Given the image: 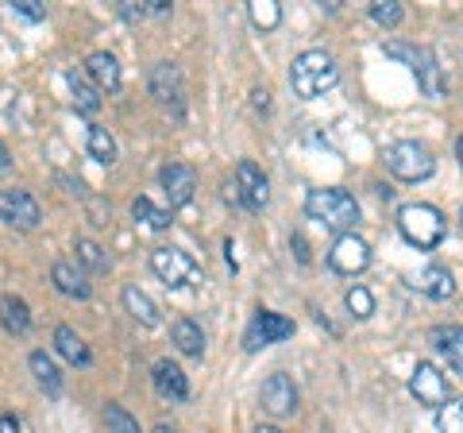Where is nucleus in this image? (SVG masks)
I'll use <instances>...</instances> for the list:
<instances>
[{"label":"nucleus","mask_w":463,"mask_h":433,"mask_svg":"<svg viewBox=\"0 0 463 433\" xmlns=\"http://www.w3.org/2000/svg\"><path fill=\"white\" fill-rule=\"evenodd\" d=\"M170 341L178 344L182 356H194V360L205 356V333H201V325L194 317H178V322L170 325Z\"/></svg>","instance_id":"obj_20"},{"label":"nucleus","mask_w":463,"mask_h":433,"mask_svg":"<svg viewBox=\"0 0 463 433\" xmlns=\"http://www.w3.org/2000/svg\"><path fill=\"white\" fill-rule=\"evenodd\" d=\"M402 16H405V12H402L398 0H374V5H371V20L379 27H398Z\"/></svg>","instance_id":"obj_33"},{"label":"nucleus","mask_w":463,"mask_h":433,"mask_svg":"<svg viewBox=\"0 0 463 433\" xmlns=\"http://www.w3.org/2000/svg\"><path fill=\"white\" fill-rule=\"evenodd\" d=\"M132 216H136V221H143L147 228H170V213L158 209L151 197H136L132 201Z\"/></svg>","instance_id":"obj_28"},{"label":"nucleus","mask_w":463,"mask_h":433,"mask_svg":"<svg viewBox=\"0 0 463 433\" xmlns=\"http://www.w3.org/2000/svg\"><path fill=\"white\" fill-rule=\"evenodd\" d=\"M386 167L390 175L402 178V182H425L437 175V159H432V151L425 148V143L417 140H398L386 148Z\"/></svg>","instance_id":"obj_5"},{"label":"nucleus","mask_w":463,"mask_h":433,"mask_svg":"<svg viewBox=\"0 0 463 433\" xmlns=\"http://www.w3.org/2000/svg\"><path fill=\"white\" fill-rule=\"evenodd\" d=\"M158 182H163V194L170 201V209H182L194 201V190H197V175L194 167L185 163H166L163 170H158Z\"/></svg>","instance_id":"obj_14"},{"label":"nucleus","mask_w":463,"mask_h":433,"mask_svg":"<svg viewBox=\"0 0 463 433\" xmlns=\"http://www.w3.org/2000/svg\"><path fill=\"white\" fill-rule=\"evenodd\" d=\"M151 97L163 109H170L174 117H182V97H185V90H182V70L174 66V63H158L151 70Z\"/></svg>","instance_id":"obj_12"},{"label":"nucleus","mask_w":463,"mask_h":433,"mask_svg":"<svg viewBox=\"0 0 463 433\" xmlns=\"http://www.w3.org/2000/svg\"><path fill=\"white\" fill-rule=\"evenodd\" d=\"M248 16L259 32H274V27L282 24V5L279 0H251L248 5Z\"/></svg>","instance_id":"obj_26"},{"label":"nucleus","mask_w":463,"mask_h":433,"mask_svg":"<svg viewBox=\"0 0 463 433\" xmlns=\"http://www.w3.org/2000/svg\"><path fill=\"white\" fill-rule=\"evenodd\" d=\"M20 12V16H27V20H47V5H39V0H16V5H12Z\"/></svg>","instance_id":"obj_34"},{"label":"nucleus","mask_w":463,"mask_h":433,"mask_svg":"<svg viewBox=\"0 0 463 433\" xmlns=\"http://www.w3.org/2000/svg\"><path fill=\"white\" fill-rule=\"evenodd\" d=\"M259 402H263V410L274 414V418H289L298 410V387L289 375L282 371H274L267 375V383H263V391H259Z\"/></svg>","instance_id":"obj_13"},{"label":"nucleus","mask_w":463,"mask_h":433,"mask_svg":"<svg viewBox=\"0 0 463 433\" xmlns=\"http://www.w3.org/2000/svg\"><path fill=\"white\" fill-rule=\"evenodd\" d=\"M398 228L417 252H432L444 240L448 221L437 206H429V201H410V206L398 209Z\"/></svg>","instance_id":"obj_4"},{"label":"nucleus","mask_w":463,"mask_h":433,"mask_svg":"<svg viewBox=\"0 0 463 433\" xmlns=\"http://www.w3.org/2000/svg\"><path fill=\"white\" fill-rule=\"evenodd\" d=\"M0 221L20 228V233H32L43 221V209L27 190H0Z\"/></svg>","instance_id":"obj_10"},{"label":"nucleus","mask_w":463,"mask_h":433,"mask_svg":"<svg viewBox=\"0 0 463 433\" xmlns=\"http://www.w3.org/2000/svg\"><path fill=\"white\" fill-rule=\"evenodd\" d=\"M8 167H12V155H8V148H5V143H0V175H5Z\"/></svg>","instance_id":"obj_40"},{"label":"nucleus","mask_w":463,"mask_h":433,"mask_svg":"<svg viewBox=\"0 0 463 433\" xmlns=\"http://www.w3.org/2000/svg\"><path fill=\"white\" fill-rule=\"evenodd\" d=\"M236 194L251 213H263L270 201V182L251 159H240V167H236Z\"/></svg>","instance_id":"obj_11"},{"label":"nucleus","mask_w":463,"mask_h":433,"mask_svg":"<svg viewBox=\"0 0 463 433\" xmlns=\"http://www.w3.org/2000/svg\"><path fill=\"white\" fill-rule=\"evenodd\" d=\"M437 429L440 433H463V402L459 399H448L437 410Z\"/></svg>","instance_id":"obj_31"},{"label":"nucleus","mask_w":463,"mask_h":433,"mask_svg":"<svg viewBox=\"0 0 463 433\" xmlns=\"http://www.w3.org/2000/svg\"><path fill=\"white\" fill-rule=\"evenodd\" d=\"M54 352L62 356L66 364H74V368H90V364H93L90 344H85L70 325H58V329H54Z\"/></svg>","instance_id":"obj_17"},{"label":"nucleus","mask_w":463,"mask_h":433,"mask_svg":"<svg viewBox=\"0 0 463 433\" xmlns=\"http://www.w3.org/2000/svg\"><path fill=\"white\" fill-rule=\"evenodd\" d=\"M155 433H178V429H174V426H166V422H163V426H155Z\"/></svg>","instance_id":"obj_42"},{"label":"nucleus","mask_w":463,"mask_h":433,"mask_svg":"<svg viewBox=\"0 0 463 433\" xmlns=\"http://www.w3.org/2000/svg\"><path fill=\"white\" fill-rule=\"evenodd\" d=\"M344 306H347V313L352 317H371L374 313V294L367 291V286H347V294H344Z\"/></svg>","instance_id":"obj_29"},{"label":"nucleus","mask_w":463,"mask_h":433,"mask_svg":"<svg viewBox=\"0 0 463 433\" xmlns=\"http://www.w3.org/2000/svg\"><path fill=\"white\" fill-rule=\"evenodd\" d=\"M120 302H124V310H128V313H132V317H136V322H139V325H147V329H155L158 322H163V317H158V306H155V302H151L147 294H143V291H139V286H136V283H128V286H124V291H120Z\"/></svg>","instance_id":"obj_22"},{"label":"nucleus","mask_w":463,"mask_h":433,"mask_svg":"<svg viewBox=\"0 0 463 433\" xmlns=\"http://www.w3.org/2000/svg\"><path fill=\"white\" fill-rule=\"evenodd\" d=\"M0 433H24L16 414H0Z\"/></svg>","instance_id":"obj_36"},{"label":"nucleus","mask_w":463,"mask_h":433,"mask_svg":"<svg viewBox=\"0 0 463 433\" xmlns=\"http://www.w3.org/2000/svg\"><path fill=\"white\" fill-rule=\"evenodd\" d=\"M105 426H109V433H143L139 422L120 407V402H109L105 407Z\"/></svg>","instance_id":"obj_30"},{"label":"nucleus","mask_w":463,"mask_h":433,"mask_svg":"<svg viewBox=\"0 0 463 433\" xmlns=\"http://www.w3.org/2000/svg\"><path fill=\"white\" fill-rule=\"evenodd\" d=\"M383 51L390 54V59H402L405 66L417 74V85H421V93L432 97V101H440L448 93V70L440 66L437 59V51L432 47H410V43H383Z\"/></svg>","instance_id":"obj_3"},{"label":"nucleus","mask_w":463,"mask_h":433,"mask_svg":"<svg viewBox=\"0 0 463 433\" xmlns=\"http://www.w3.org/2000/svg\"><path fill=\"white\" fill-rule=\"evenodd\" d=\"M51 283H54V291L58 294H66V298H78L85 302L93 291H90V283H85V275L74 267V264H66V259H58V264L51 267Z\"/></svg>","instance_id":"obj_19"},{"label":"nucleus","mask_w":463,"mask_h":433,"mask_svg":"<svg viewBox=\"0 0 463 433\" xmlns=\"http://www.w3.org/2000/svg\"><path fill=\"white\" fill-rule=\"evenodd\" d=\"M151 271L170 286V291H178V286L194 283L197 264H194V255L182 252V248H155L151 252Z\"/></svg>","instance_id":"obj_9"},{"label":"nucleus","mask_w":463,"mask_h":433,"mask_svg":"<svg viewBox=\"0 0 463 433\" xmlns=\"http://www.w3.org/2000/svg\"><path fill=\"white\" fill-rule=\"evenodd\" d=\"M459 236H463V209H459Z\"/></svg>","instance_id":"obj_44"},{"label":"nucleus","mask_w":463,"mask_h":433,"mask_svg":"<svg viewBox=\"0 0 463 433\" xmlns=\"http://www.w3.org/2000/svg\"><path fill=\"white\" fill-rule=\"evenodd\" d=\"M294 248H298L301 264H309V244H306V236H301V233H294Z\"/></svg>","instance_id":"obj_38"},{"label":"nucleus","mask_w":463,"mask_h":433,"mask_svg":"<svg viewBox=\"0 0 463 433\" xmlns=\"http://www.w3.org/2000/svg\"><path fill=\"white\" fill-rule=\"evenodd\" d=\"M410 395L421 402V407L429 410H440L448 399H452V387H448V375L437 368V364H429V360H421L413 371H410Z\"/></svg>","instance_id":"obj_6"},{"label":"nucleus","mask_w":463,"mask_h":433,"mask_svg":"<svg viewBox=\"0 0 463 433\" xmlns=\"http://www.w3.org/2000/svg\"><path fill=\"white\" fill-rule=\"evenodd\" d=\"M74 252H78V259H81V264L85 267H90V271H109V255H105V248H100V244H93V240H78L74 244Z\"/></svg>","instance_id":"obj_32"},{"label":"nucleus","mask_w":463,"mask_h":433,"mask_svg":"<svg viewBox=\"0 0 463 433\" xmlns=\"http://www.w3.org/2000/svg\"><path fill=\"white\" fill-rule=\"evenodd\" d=\"M328 267L336 271V275H347V279L364 275V271L371 267V248H367V240L355 236V233L336 236V244H332V252H328Z\"/></svg>","instance_id":"obj_8"},{"label":"nucleus","mask_w":463,"mask_h":433,"mask_svg":"<svg viewBox=\"0 0 463 433\" xmlns=\"http://www.w3.org/2000/svg\"><path fill=\"white\" fill-rule=\"evenodd\" d=\"M66 85H70V93H74V109H78V112H85V117L100 112V90H97V85L85 78V74L70 70V74H66Z\"/></svg>","instance_id":"obj_25"},{"label":"nucleus","mask_w":463,"mask_h":433,"mask_svg":"<svg viewBox=\"0 0 463 433\" xmlns=\"http://www.w3.org/2000/svg\"><path fill=\"white\" fill-rule=\"evenodd\" d=\"M251 105H255L259 112H267V109H270V93H267V90H251Z\"/></svg>","instance_id":"obj_37"},{"label":"nucleus","mask_w":463,"mask_h":433,"mask_svg":"<svg viewBox=\"0 0 463 433\" xmlns=\"http://www.w3.org/2000/svg\"><path fill=\"white\" fill-rule=\"evenodd\" d=\"M255 433H286V429H282V426H259Z\"/></svg>","instance_id":"obj_41"},{"label":"nucleus","mask_w":463,"mask_h":433,"mask_svg":"<svg viewBox=\"0 0 463 433\" xmlns=\"http://www.w3.org/2000/svg\"><path fill=\"white\" fill-rule=\"evenodd\" d=\"M286 337H294V322H289L286 313H274V310H259L251 317L248 333H243V349L248 352H259V349H270V344H279Z\"/></svg>","instance_id":"obj_7"},{"label":"nucleus","mask_w":463,"mask_h":433,"mask_svg":"<svg viewBox=\"0 0 463 433\" xmlns=\"http://www.w3.org/2000/svg\"><path fill=\"white\" fill-rule=\"evenodd\" d=\"M151 380H155V391L170 399V402H185L190 399V380H185V371L174 364V360H158L155 371H151Z\"/></svg>","instance_id":"obj_15"},{"label":"nucleus","mask_w":463,"mask_h":433,"mask_svg":"<svg viewBox=\"0 0 463 433\" xmlns=\"http://www.w3.org/2000/svg\"><path fill=\"white\" fill-rule=\"evenodd\" d=\"M340 82V66L328 51H301L294 66H289V85L301 101H317L325 97L328 90H336Z\"/></svg>","instance_id":"obj_1"},{"label":"nucleus","mask_w":463,"mask_h":433,"mask_svg":"<svg viewBox=\"0 0 463 433\" xmlns=\"http://www.w3.org/2000/svg\"><path fill=\"white\" fill-rule=\"evenodd\" d=\"M459 167H463V136H459Z\"/></svg>","instance_id":"obj_43"},{"label":"nucleus","mask_w":463,"mask_h":433,"mask_svg":"<svg viewBox=\"0 0 463 433\" xmlns=\"http://www.w3.org/2000/svg\"><path fill=\"white\" fill-rule=\"evenodd\" d=\"M0 325H5L12 337H27V329H32V310H27V302L16 294L0 298Z\"/></svg>","instance_id":"obj_23"},{"label":"nucleus","mask_w":463,"mask_h":433,"mask_svg":"<svg viewBox=\"0 0 463 433\" xmlns=\"http://www.w3.org/2000/svg\"><path fill=\"white\" fill-rule=\"evenodd\" d=\"M432 349L448 360V368L463 375V325H437L432 329Z\"/></svg>","instance_id":"obj_18"},{"label":"nucleus","mask_w":463,"mask_h":433,"mask_svg":"<svg viewBox=\"0 0 463 433\" xmlns=\"http://www.w3.org/2000/svg\"><path fill=\"white\" fill-rule=\"evenodd\" d=\"M120 16L128 24H139L143 16H147V5H143V0H139V5H136V0H120Z\"/></svg>","instance_id":"obj_35"},{"label":"nucleus","mask_w":463,"mask_h":433,"mask_svg":"<svg viewBox=\"0 0 463 433\" xmlns=\"http://www.w3.org/2000/svg\"><path fill=\"white\" fill-rule=\"evenodd\" d=\"M85 78H90L100 93H116L120 90V63L109 51H93L90 63H85Z\"/></svg>","instance_id":"obj_16"},{"label":"nucleus","mask_w":463,"mask_h":433,"mask_svg":"<svg viewBox=\"0 0 463 433\" xmlns=\"http://www.w3.org/2000/svg\"><path fill=\"white\" fill-rule=\"evenodd\" d=\"M147 12H170V0H143Z\"/></svg>","instance_id":"obj_39"},{"label":"nucleus","mask_w":463,"mask_h":433,"mask_svg":"<svg viewBox=\"0 0 463 433\" xmlns=\"http://www.w3.org/2000/svg\"><path fill=\"white\" fill-rule=\"evenodd\" d=\"M27 368H32L35 383H39L51 399L62 395V371H58V364H54V360H51L47 352H32V356H27Z\"/></svg>","instance_id":"obj_24"},{"label":"nucleus","mask_w":463,"mask_h":433,"mask_svg":"<svg viewBox=\"0 0 463 433\" xmlns=\"http://www.w3.org/2000/svg\"><path fill=\"white\" fill-rule=\"evenodd\" d=\"M90 159H97L100 167H112L116 163V140L109 136V128H90Z\"/></svg>","instance_id":"obj_27"},{"label":"nucleus","mask_w":463,"mask_h":433,"mask_svg":"<svg viewBox=\"0 0 463 433\" xmlns=\"http://www.w3.org/2000/svg\"><path fill=\"white\" fill-rule=\"evenodd\" d=\"M306 216L317 221L328 233H352L359 221V206L347 190H336V186H325V190H309L306 194Z\"/></svg>","instance_id":"obj_2"},{"label":"nucleus","mask_w":463,"mask_h":433,"mask_svg":"<svg viewBox=\"0 0 463 433\" xmlns=\"http://www.w3.org/2000/svg\"><path fill=\"white\" fill-rule=\"evenodd\" d=\"M413 286L421 294L429 298H437V302H448V298H456V275L448 267H425L421 275L413 279Z\"/></svg>","instance_id":"obj_21"}]
</instances>
